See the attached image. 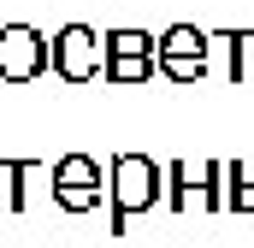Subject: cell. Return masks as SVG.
Here are the masks:
<instances>
[{
  "label": "cell",
  "instance_id": "1",
  "mask_svg": "<svg viewBox=\"0 0 254 248\" xmlns=\"http://www.w3.org/2000/svg\"><path fill=\"white\" fill-rule=\"evenodd\" d=\"M107 178H113V231H130V219L160 207V195H166V172L148 154H119L107 166Z\"/></svg>",
  "mask_w": 254,
  "mask_h": 248
},
{
  "label": "cell",
  "instance_id": "2",
  "mask_svg": "<svg viewBox=\"0 0 254 248\" xmlns=\"http://www.w3.org/2000/svg\"><path fill=\"white\" fill-rule=\"evenodd\" d=\"M107 195H113V178H107L101 160H89V154H65L60 166H54V201H60L65 213H95Z\"/></svg>",
  "mask_w": 254,
  "mask_h": 248
},
{
  "label": "cell",
  "instance_id": "3",
  "mask_svg": "<svg viewBox=\"0 0 254 248\" xmlns=\"http://www.w3.org/2000/svg\"><path fill=\"white\" fill-rule=\"evenodd\" d=\"M160 71V36L148 30H107V83L142 89Z\"/></svg>",
  "mask_w": 254,
  "mask_h": 248
},
{
  "label": "cell",
  "instance_id": "4",
  "mask_svg": "<svg viewBox=\"0 0 254 248\" xmlns=\"http://www.w3.org/2000/svg\"><path fill=\"white\" fill-rule=\"evenodd\" d=\"M54 71V42L30 24H0V83H36Z\"/></svg>",
  "mask_w": 254,
  "mask_h": 248
},
{
  "label": "cell",
  "instance_id": "5",
  "mask_svg": "<svg viewBox=\"0 0 254 248\" xmlns=\"http://www.w3.org/2000/svg\"><path fill=\"white\" fill-rule=\"evenodd\" d=\"M54 71L65 83H89V77H107V36L89 30V24H65L54 36Z\"/></svg>",
  "mask_w": 254,
  "mask_h": 248
},
{
  "label": "cell",
  "instance_id": "6",
  "mask_svg": "<svg viewBox=\"0 0 254 248\" xmlns=\"http://www.w3.org/2000/svg\"><path fill=\"white\" fill-rule=\"evenodd\" d=\"M225 166H213V160H172L166 166V201H172V213H184V207H225Z\"/></svg>",
  "mask_w": 254,
  "mask_h": 248
},
{
  "label": "cell",
  "instance_id": "7",
  "mask_svg": "<svg viewBox=\"0 0 254 248\" xmlns=\"http://www.w3.org/2000/svg\"><path fill=\"white\" fill-rule=\"evenodd\" d=\"M207 54H213V36L195 30V24H172L160 36V77H172L178 89L207 77Z\"/></svg>",
  "mask_w": 254,
  "mask_h": 248
},
{
  "label": "cell",
  "instance_id": "8",
  "mask_svg": "<svg viewBox=\"0 0 254 248\" xmlns=\"http://www.w3.org/2000/svg\"><path fill=\"white\" fill-rule=\"evenodd\" d=\"M30 172H36L30 160H0V213H18L24 207V178Z\"/></svg>",
  "mask_w": 254,
  "mask_h": 248
},
{
  "label": "cell",
  "instance_id": "9",
  "mask_svg": "<svg viewBox=\"0 0 254 248\" xmlns=\"http://www.w3.org/2000/svg\"><path fill=\"white\" fill-rule=\"evenodd\" d=\"M225 201H231V213H254V178H249V166H243V160H231V166H225Z\"/></svg>",
  "mask_w": 254,
  "mask_h": 248
},
{
  "label": "cell",
  "instance_id": "10",
  "mask_svg": "<svg viewBox=\"0 0 254 248\" xmlns=\"http://www.w3.org/2000/svg\"><path fill=\"white\" fill-rule=\"evenodd\" d=\"M231 83H254V30L231 36Z\"/></svg>",
  "mask_w": 254,
  "mask_h": 248
}]
</instances>
